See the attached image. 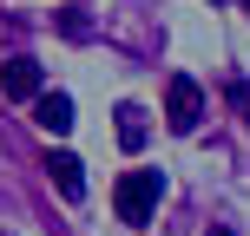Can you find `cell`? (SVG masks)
I'll return each instance as SVG.
<instances>
[{
	"label": "cell",
	"mask_w": 250,
	"mask_h": 236,
	"mask_svg": "<svg viewBox=\"0 0 250 236\" xmlns=\"http://www.w3.org/2000/svg\"><path fill=\"white\" fill-rule=\"evenodd\" d=\"M211 236H230V230H211Z\"/></svg>",
	"instance_id": "cell-8"
},
{
	"label": "cell",
	"mask_w": 250,
	"mask_h": 236,
	"mask_svg": "<svg viewBox=\"0 0 250 236\" xmlns=\"http://www.w3.org/2000/svg\"><path fill=\"white\" fill-rule=\"evenodd\" d=\"M33 125H40V131H53V138H66V131L79 125V118H73V99L40 86V92H33Z\"/></svg>",
	"instance_id": "cell-3"
},
{
	"label": "cell",
	"mask_w": 250,
	"mask_h": 236,
	"mask_svg": "<svg viewBox=\"0 0 250 236\" xmlns=\"http://www.w3.org/2000/svg\"><path fill=\"white\" fill-rule=\"evenodd\" d=\"M198 118H204V86L178 73L171 86H165V125H171V131L185 138V131H198Z\"/></svg>",
	"instance_id": "cell-2"
},
{
	"label": "cell",
	"mask_w": 250,
	"mask_h": 236,
	"mask_svg": "<svg viewBox=\"0 0 250 236\" xmlns=\"http://www.w3.org/2000/svg\"><path fill=\"white\" fill-rule=\"evenodd\" d=\"M230 99L244 105V125H250V86H244V79H230Z\"/></svg>",
	"instance_id": "cell-7"
},
{
	"label": "cell",
	"mask_w": 250,
	"mask_h": 236,
	"mask_svg": "<svg viewBox=\"0 0 250 236\" xmlns=\"http://www.w3.org/2000/svg\"><path fill=\"white\" fill-rule=\"evenodd\" d=\"M0 92L7 99H33L40 92V59H7L0 66Z\"/></svg>",
	"instance_id": "cell-5"
},
{
	"label": "cell",
	"mask_w": 250,
	"mask_h": 236,
	"mask_svg": "<svg viewBox=\"0 0 250 236\" xmlns=\"http://www.w3.org/2000/svg\"><path fill=\"white\" fill-rule=\"evenodd\" d=\"M112 210H119V223H151V210H158V171H125L119 190H112Z\"/></svg>",
	"instance_id": "cell-1"
},
{
	"label": "cell",
	"mask_w": 250,
	"mask_h": 236,
	"mask_svg": "<svg viewBox=\"0 0 250 236\" xmlns=\"http://www.w3.org/2000/svg\"><path fill=\"white\" fill-rule=\"evenodd\" d=\"M46 177H53V184H60V197H86V164H79L73 158V151H53V158H46Z\"/></svg>",
	"instance_id": "cell-4"
},
{
	"label": "cell",
	"mask_w": 250,
	"mask_h": 236,
	"mask_svg": "<svg viewBox=\"0 0 250 236\" xmlns=\"http://www.w3.org/2000/svg\"><path fill=\"white\" fill-rule=\"evenodd\" d=\"M112 131H119V145H125V151H138V145L151 138V125H145V105H119V112H112Z\"/></svg>",
	"instance_id": "cell-6"
}]
</instances>
